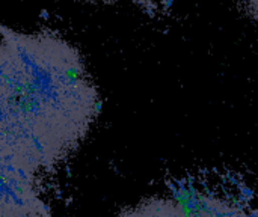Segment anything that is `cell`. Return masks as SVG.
Masks as SVG:
<instances>
[{
  "label": "cell",
  "mask_w": 258,
  "mask_h": 217,
  "mask_svg": "<svg viewBox=\"0 0 258 217\" xmlns=\"http://www.w3.org/2000/svg\"><path fill=\"white\" fill-rule=\"evenodd\" d=\"M98 112V91L73 44L2 26L0 169L35 178L56 169Z\"/></svg>",
  "instance_id": "cell-1"
},
{
  "label": "cell",
  "mask_w": 258,
  "mask_h": 217,
  "mask_svg": "<svg viewBox=\"0 0 258 217\" xmlns=\"http://www.w3.org/2000/svg\"><path fill=\"white\" fill-rule=\"evenodd\" d=\"M0 217H50L48 207L36 189L38 178L8 169H0Z\"/></svg>",
  "instance_id": "cell-2"
},
{
  "label": "cell",
  "mask_w": 258,
  "mask_h": 217,
  "mask_svg": "<svg viewBox=\"0 0 258 217\" xmlns=\"http://www.w3.org/2000/svg\"><path fill=\"white\" fill-rule=\"evenodd\" d=\"M184 208L187 217H258L239 202L213 195H198Z\"/></svg>",
  "instance_id": "cell-3"
},
{
  "label": "cell",
  "mask_w": 258,
  "mask_h": 217,
  "mask_svg": "<svg viewBox=\"0 0 258 217\" xmlns=\"http://www.w3.org/2000/svg\"><path fill=\"white\" fill-rule=\"evenodd\" d=\"M116 217H187L184 205L169 198H150L122 210Z\"/></svg>",
  "instance_id": "cell-4"
},
{
  "label": "cell",
  "mask_w": 258,
  "mask_h": 217,
  "mask_svg": "<svg viewBox=\"0 0 258 217\" xmlns=\"http://www.w3.org/2000/svg\"><path fill=\"white\" fill-rule=\"evenodd\" d=\"M240 3L252 17L258 18V0H240Z\"/></svg>",
  "instance_id": "cell-5"
}]
</instances>
